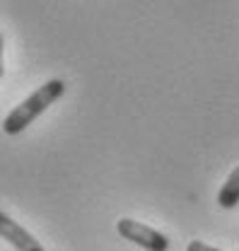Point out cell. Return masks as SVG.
Here are the masks:
<instances>
[{
    "instance_id": "7a4b0ae2",
    "label": "cell",
    "mask_w": 239,
    "mask_h": 251,
    "mask_svg": "<svg viewBox=\"0 0 239 251\" xmlns=\"http://www.w3.org/2000/svg\"><path fill=\"white\" fill-rule=\"evenodd\" d=\"M116 229H119V234L123 239H128V242L143 247L145 251H167L169 249V239H167L162 232L152 229V227L143 225V222H135V220H131V218H121L119 222H116Z\"/></svg>"
},
{
    "instance_id": "6da1fadb",
    "label": "cell",
    "mask_w": 239,
    "mask_h": 251,
    "mask_svg": "<svg viewBox=\"0 0 239 251\" xmlns=\"http://www.w3.org/2000/svg\"><path fill=\"white\" fill-rule=\"evenodd\" d=\"M63 94H65V82H63V80L56 77V80L44 82L36 92L29 94L25 101H20V104L5 116L2 130H5L7 135H17V133H22V130H25L34 119H39V116H41L53 101H58Z\"/></svg>"
},
{
    "instance_id": "5b68a950",
    "label": "cell",
    "mask_w": 239,
    "mask_h": 251,
    "mask_svg": "<svg viewBox=\"0 0 239 251\" xmlns=\"http://www.w3.org/2000/svg\"><path fill=\"white\" fill-rule=\"evenodd\" d=\"M186 251H220L215 249V247H210V244H203V242H188V247H186Z\"/></svg>"
},
{
    "instance_id": "277c9868",
    "label": "cell",
    "mask_w": 239,
    "mask_h": 251,
    "mask_svg": "<svg viewBox=\"0 0 239 251\" xmlns=\"http://www.w3.org/2000/svg\"><path fill=\"white\" fill-rule=\"evenodd\" d=\"M217 203H220V208H225V210H232V208L239 203V167L232 169V174L227 176L225 186L220 188Z\"/></svg>"
},
{
    "instance_id": "3957f363",
    "label": "cell",
    "mask_w": 239,
    "mask_h": 251,
    "mask_svg": "<svg viewBox=\"0 0 239 251\" xmlns=\"http://www.w3.org/2000/svg\"><path fill=\"white\" fill-rule=\"evenodd\" d=\"M0 237L12 244L17 251H44L41 242H36L25 227H20L12 218H7L5 213H0Z\"/></svg>"
}]
</instances>
